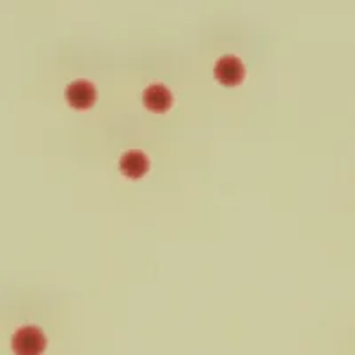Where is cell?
Instances as JSON below:
<instances>
[{
	"instance_id": "cell-1",
	"label": "cell",
	"mask_w": 355,
	"mask_h": 355,
	"mask_svg": "<svg viewBox=\"0 0 355 355\" xmlns=\"http://www.w3.org/2000/svg\"><path fill=\"white\" fill-rule=\"evenodd\" d=\"M11 348L15 355H43L46 348V338L40 327L25 325L15 332Z\"/></svg>"
},
{
	"instance_id": "cell-2",
	"label": "cell",
	"mask_w": 355,
	"mask_h": 355,
	"mask_svg": "<svg viewBox=\"0 0 355 355\" xmlns=\"http://www.w3.org/2000/svg\"><path fill=\"white\" fill-rule=\"evenodd\" d=\"M214 77L224 87H234V85L242 84L245 78V66L239 57L224 55L215 62Z\"/></svg>"
},
{
	"instance_id": "cell-4",
	"label": "cell",
	"mask_w": 355,
	"mask_h": 355,
	"mask_svg": "<svg viewBox=\"0 0 355 355\" xmlns=\"http://www.w3.org/2000/svg\"><path fill=\"white\" fill-rule=\"evenodd\" d=\"M142 103L150 112L164 114L173 105V94L169 89L162 84H153L144 89L142 93Z\"/></svg>"
},
{
	"instance_id": "cell-5",
	"label": "cell",
	"mask_w": 355,
	"mask_h": 355,
	"mask_svg": "<svg viewBox=\"0 0 355 355\" xmlns=\"http://www.w3.org/2000/svg\"><path fill=\"white\" fill-rule=\"evenodd\" d=\"M148 171H150V158L146 157L142 151H126L119 158V173L128 180H139V178L146 176Z\"/></svg>"
},
{
	"instance_id": "cell-3",
	"label": "cell",
	"mask_w": 355,
	"mask_h": 355,
	"mask_svg": "<svg viewBox=\"0 0 355 355\" xmlns=\"http://www.w3.org/2000/svg\"><path fill=\"white\" fill-rule=\"evenodd\" d=\"M66 101L75 110H87L96 101V89L87 80H75L66 87Z\"/></svg>"
}]
</instances>
